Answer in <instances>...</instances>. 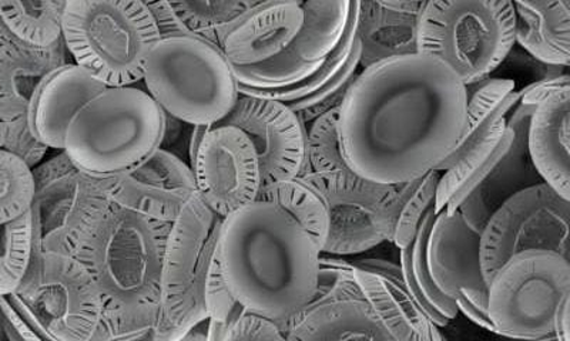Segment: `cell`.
Returning a JSON list of instances; mask_svg holds the SVG:
<instances>
[{
	"instance_id": "6da1fadb",
	"label": "cell",
	"mask_w": 570,
	"mask_h": 341,
	"mask_svg": "<svg viewBox=\"0 0 570 341\" xmlns=\"http://www.w3.org/2000/svg\"><path fill=\"white\" fill-rule=\"evenodd\" d=\"M465 109V86L441 60L420 53L386 60L361 70L341 103V151L365 180L405 184L451 154Z\"/></svg>"
},
{
	"instance_id": "7a4b0ae2",
	"label": "cell",
	"mask_w": 570,
	"mask_h": 341,
	"mask_svg": "<svg viewBox=\"0 0 570 341\" xmlns=\"http://www.w3.org/2000/svg\"><path fill=\"white\" fill-rule=\"evenodd\" d=\"M320 248L276 203L256 201L223 219L217 258L244 312L282 324L313 302Z\"/></svg>"
},
{
	"instance_id": "3957f363",
	"label": "cell",
	"mask_w": 570,
	"mask_h": 341,
	"mask_svg": "<svg viewBox=\"0 0 570 341\" xmlns=\"http://www.w3.org/2000/svg\"><path fill=\"white\" fill-rule=\"evenodd\" d=\"M171 223L153 221L111 202L75 258L88 268L104 299L94 341H173L163 319V258Z\"/></svg>"
},
{
	"instance_id": "277c9868",
	"label": "cell",
	"mask_w": 570,
	"mask_h": 341,
	"mask_svg": "<svg viewBox=\"0 0 570 341\" xmlns=\"http://www.w3.org/2000/svg\"><path fill=\"white\" fill-rule=\"evenodd\" d=\"M350 4V0L258 2L224 43L223 54L237 84L268 90L309 78L338 44Z\"/></svg>"
},
{
	"instance_id": "5b68a950",
	"label": "cell",
	"mask_w": 570,
	"mask_h": 341,
	"mask_svg": "<svg viewBox=\"0 0 570 341\" xmlns=\"http://www.w3.org/2000/svg\"><path fill=\"white\" fill-rule=\"evenodd\" d=\"M338 110L307 127V157L299 177L318 191L328 210V238L321 253L344 257L391 242L399 185L376 184L348 166L341 151Z\"/></svg>"
},
{
	"instance_id": "8992f818",
	"label": "cell",
	"mask_w": 570,
	"mask_h": 341,
	"mask_svg": "<svg viewBox=\"0 0 570 341\" xmlns=\"http://www.w3.org/2000/svg\"><path fill=\"white\" fill-rule=\"evenodd\" d=\"M167 116L146 90L107 88L71 120L63 151L100 180L134 170L165 141Z\"/></svg>"
},
{
	"instance_id": "52a82bcc",
	"label": "cell",
	"mask_w": 570,
	"mask_h": 341,
	"mask_svg": "<svg viewBox=\"0 0 570 341\" xmlns=\"http://www.w3.org/2000/svg\"><path fill=\"white\" fill-rule=\"evenodd\" d=\"M160 40L155 19L140 0H68L63 42L71 60L105 88L142 81L153 46Z\"/></svg>"
},
{
	"instance_id": "ba28073f",
	"label": "cell",
	"mask_w": 570,
	"mask_h": 341,
	"mask_svg": "<svg viewBox=\"0 0 570 341\" xmlns=\"http://www.w3.org/2000/svg\"><path fill=\"white\" fill-rule=\"evenodd\" d=\"M142 83L163 113L193 127L220 124L240 96L223 52L191 38L160 39L153 46Z\"/></svg>"
},
{
	"instance_id": "9c48e42d",
	"label": "cell",
	"mask_w": 570,
	"mask_h": 341,
	"mask_svg": "<svg viewBox=\"0 0 570 341\" xmlns=\"http://www.w3.org/2000/svg\"><path fill=\"white\" fill-rule=\"evenodd\" d=\"M515 46L509 0H431L422 9L419 53L432 56L468 88L490 79Z\"/></svg>"
},
{
	"instance_id": "30bf717a",
	"label": "cell",
	"mask_w": 570,
	"mask_h": 341,
	"mask_svg": "<svg viewBox=\"0 0 570 341\" xmlns=\"http://www.w3.org/2000/svg\"><path fill=\"white\" fill-rule=\"evenodd\" d=\"M568 302L570 259L553 252L515 254L488 283V319L493 333L508 339L551 338Z\"/></svg>"
},
{
	"instance_id": "8fae6325",
	"label": "cell",
	"mask_w": 570,
	"mask_h": 341,
	"mask_svg": "<svg viewBox=\"0 0 570 341\" xmlns=\"http://www.w3.org/2000/svg\"><path fill=\"white\" fill-rule=\"evenodd\" d=\"M10 302L53 341H94L104 299L88 268L71 254L33 253Z\"/></svg>"
},
{
	"instance_id": "7c38bea8",
	"label": "cell",
	"mask_w": 570,
	"mask_h": 341,
	"mask_svg": "<svg viewBox=\"0 0 570 341\" xmlns=\"http://www.w3.org/2000/svg\"><path fill=\"white\" fill-rule=\"evenodd\" d=\"M32 174L35 253L75 257L90 229L109 210V180L80 171L65 151L40 162Z\"/></svg>"
},
{
	"instance_id": "4fadbf2b",
	"label": "cell",
	"mask_w": 570,
	"mask_h": 341,
	"mask_svg": "<svg viewBox=\"0 0 570 341\" xmlns=\"http://www.w3.org/2000/svg\"><path fill=\"white\" fill-rule=\"evenodd\" d=\"M223 218L198 192L188 200L167 237L160 299L163 319L173 341L207 319L205 288L217 251Z\"/></svg>"
},
{
	"instance_id": "5bb4252c",
	"label": "cell",
	"mask_w": 570,
	"mask_h": 341,
	"mask_svg": "<svg viewBox=\"0 0 570 341\" xmlns=\"http://www.w3.org/2000/svg\"><path fill=\"white\" fill-rule=\"evenodd\" d=\"M335 300L365 303L383 320L395 341H448L412 299L400 264L394 262L361 259L351 263L320 257L317 289L309 304Z\"/></svg>"
},
{
	"instance_id": "9a60e30c",
	"label": "cell",
	"mask_w": 570,
	"mask_h": 341,
	"mask_svg": "<svg viewBox=\"0 0 570 341\" xmlns=\"http://www.w3.org/2000/svg\"><path fill=\"white\" fill-rule=\"evenodd\" d=\"M570 201L551 187L525 188L503 202L483 227L480 261L483 279L493 274L515 254L547 251L569 259Z\"/></svg>"
},
{
	"instance_id": "2e32d148",
	"label": "cell",
	"mask_w": 570,
	"mask_h": 341,
	"mask_svg": "<svg viewBox=\"0 0 570 341\" xmlns=\"http://www.w3.org/2000/svg\"><path fill=\"white\" fill-rule=\"evenodd\" d=\"M190 167L198 195L216 215L224 219L258 201L263 178L257 152L236 127H210Z\"/></svg>"
},
{
	"instance_id": "e0dca14e",
	"label": "cell",
	"mask_w": 570,
	"mask_h": 341,
	"mask_svg": "<svg viewBox=\"0 0 570 341\" xmlns=\"http://www.w3.org/2000/svg\"><path fill=\"white\" fill-rule=\"evenodd\" d=\"M481 233L460 212L438 213L428 242V264L436 288L456 304L458 312L493 333L488 319V283L480 261Z\"/></svg>"
},
{
	"instance_id": "ac0fdd59",
	"label": "cell",
	"mask_w": 570,
	"mask_h": 341,
	"mask_svg": "<svg viewBox=\"0 0 570 341\" xmlns=\"http://www.w3.org/2000/svg\"><path fill=\"white\" fill-rule=\"evenodd\" d=\"M217 126L236 127L252 141L263 188L302 174L307 157V126L287 104L240 94L230 114Z\"/></svg>"
},
{
	"instance_id": "d6986e66",
	"label": "cell",
	"mask_w": 570,
	"mask_h": 341,
	"mask_svg": "<svg viewBox=\"0 0 570 341\" xmlns=\"http://www.w3.org/2000/svg\"><path fill=\"white\" fill-rule=\"evenodd\" d=\"M110 200L153 221L173 223L197 192L191 167L166 149L109 180Z\"/></svg>"
},
{
	"instance_id": "ffe728a7",
	"label": "cell",
	"mask_w": 570,
	"mask_h": 341,
	"mask_svg": "<svg viewBox=\"0 0 570 341\" xmlns=\"http://www.w3.org/2000/svg\"><path fill=\"white\" fill-rule=\"evenodd\" d=\"M533 109L518 104L508 117L502 150L465 200L458 212L473 231L482 232L502 203L525 188L541 184V177L532 166L527 146L529 119Z\"/></svg>"
},
{
	"instance_id": "44dd1931",
	"label": "cell",
	"mask_w": 570,
	"mask_h": 341,
	"mask_svg": "<svg viewBox=\"0 0 570 341\" xmlns=\"http://www.w3.org/2000/svg\"><path fill=\"white\" fill-rule=\"evenodd\" d=\"M425 2H358V38L361 70L386 60L419 53V30Z\"/></svg>"
},
{
	"instance_id": "7402d4cb",
	"label": "cell",
	"mask_w": 570,
	"mask_h": 341,
	"mask_svg": "<svg viewBox=\"0 0 570 341\" xmlns=\"http://www.w3.org/2000/svg\"><path fill=\"white\" fill-rule=\"evenodd\" d=\"M106 88L88 71L70 63L56 71L35 96L28 124L36 140L46 149L63 151L71 120Z\"/></svg>"
},
{
	"instance_id": "603a6c76",
	"label": "cell",
	"mask_w": 570,
	"mask_h": 341,
	"mask_svg": "<svg viewBox=\"0 0 570 341\" xmlns=\"http://www.w3.org/2000/svg\"><path fill=\"white\" fill-rule=\"evenodd\" d=\"M73 63L63 40L38 49L7 38L0 48V121L28 119L30 106L45 81Z\"/></svg>"
},
{
	"instance_id": "cb8c5ba5",
	"label": "cell",
	"mask_w": 570,
	"mask_h": 341,
	"mask_svg": "<svg viewBox=\"0 0 570 341\" xmlns=\"http://www.w3.org/2000/svg\"><path fill=\"white\" fill-rule=\"evenodd\" d=\"M527 146L542 182L570 201V89L534 109L529 119Z\"/></svg>"
},
{
	"instance_id": "d4e9b609",
	"label": "cell",
	"mask_w": 570,
	"mask_h": 341,
	"mask_svg": "<svg viewBox=\"0 0 570 341\" xmlns=\"http://www.w3.org/2000/svg\"><path fill=\"white\" fill-rule=\"evenodd\" d=\"M277 325L287 341H395L373 310L353 300L309 304Z\"/></svg>"
},
{
	"instance_id": "484cf974",
	"label": "cell",
	"mask_w": 570,
	"mask_h": 341,
	"mask_svg": "<svg viewBox=\"0 0 570 341\" xmlns=\"http://www.w3.org/2000/svg\"><path fill=\"white\" fill-rule=\"evenodd\" d=\"M515 44L543 64L567 69L570 62V0L513 2Z\"/></svg>"
},
{
	"instance_id": "4316f807",
	"label": "cell",
	"mask_w": 570,
	"mask_h": 341,
	"mask_svg": "<svg viewBox=\"0 0 570 341\" xmlns=\"http://www.w3.org/2000/svg\"><path fill=\"white\" fill-rule=\"evenodd\" d=\"M466 89L465 123L451 154L436 167L444 172L463 152L482 140L499 119L508 117L519 104L515 81L511 79H485Z\"/></svg>"
},
{
	"instance_id": "83f0119b",
	"label": "cell",
	"mask_w": 570,
	"mask_h": 341,
	"mask_svg": "<svg viewBox=\"0 0 570 341\" xmlns=\"http://www.w3.org/2000/svg\"><path fill=\"white\" fill-rule=\"evenodd\" d=\"M435 218V211L428 213L414 239L409 245L400 249V269L412 299L426 318L442 329L460 312L456 304L436 288L428 264V242H430Z\"/></svg>"
},
{
	"instance_id": "f1b7e54d",
	"label": "cell",
	"mask_w": 570,
	"mask_h": 341,
	"mask_svg": "<svg viewBox=\"0 0 570 341\" xmlns=\"http://www.w3.org/2000/svg\"><path fill=\"white\" fill-rule=\"evenodd\" d=\"M258 4V0H170L178 38L202 40L223 52L228 34Z\"/></svg>"
},
{
	"instance_id": "f546056e",
	"label": "cell",
	"mask_w": 570,
	"mask_h": 341,
	"mask_svg": "<svg viewBox=\"0 0 570 341\" xmlns=\"http://www.w3.org/2000/svg\"><path fill=\"white\" fill-rule=\"evenodd\" d=\"M63 0H0L7 38L29 48H52L63 40Z\"/></svg>"
},
{
	"instance_id": "4dcf8cb0",
	"label": "cell",
	"mask_w": 570,
	"mask_h": 341,
	"mask_svg": "<svg viewBox=\"0 0 570 341\" xmlns=\"http://www.w3.org/2000/svg\"><path fill=\"white\" fill-rule=\"evenodd\" d=\"M258 201L276 203L312 235L323 251L330 231V215L323 198L315 188L297 177L264 187Z\"/></svg>"
},
{
	"instance_id": "1f68e13d",
	"label": "cell",
	"mask_w": 570,
	"mask_h": 341,
	"mask_svg": "<svg viewBox=\"0 0 570 341\" xmlns=\"http://www.w3.org/2000/svg\"><path fill=\"white\" fill-rule=\"evenodd\" d=\"M356 22H358V2L354 0L350 4L347 24H345L344 33L341 36L338 44L335 46L333 52L325 59V62L309 78L299 81V83L285 86V88L279 89L257 90L238 86V93L292 104L294 101L302 100L304 97L327 88L338 78L351 53H353L356 42H358V38H356Z\"/></svg>"
},
{
	"instance_id": "d6a6232c",
	"label": "cell",
	"mask_w": 570,
	"mask_h": 341,
	"mask_svg": "<svg viewBox=\"0 0 570 341\" xmlns=\"http://www.w3.org/2000/svg\"><path fill=\"white\" fill-rule=\"evenodd\" d=\"M35 253L30 210L0 225V297L17 292Z\"/></svg>"
},
{
	"instance_id": "836d02e7",
	"label": "cell",
	"mask_w": 570,
	"mask_h": 341,
	"mask_svg": "<svg viewBox=\"0 0 570 341\" xmlns=\"http://www.w3.org/2000/svg\"><path fill=\"white\" fill-rule=\"evenodd\" d=\"M441 172L431 171L399 185V208L391 243L405 248L414 239L428 213L435 211L436 185Z\"/></svg>"
},
{
	"instance_id": "e575fe53",
	"label": "cell",
	"mask_w": 570,
	"mask_h": 341,
	"mask_svg": "<svg viewBox=\"0 0 570 341\" xmlns=\"http://www.w3.org/2000/svg\"><path fill=\"white\" fill-rule=\"evenodd\" d=\"M35 181L27 162L0 150V225L14 221L32 207Z\"/></svg>"
},
{
	"instance_id": "d590c367",
	"label": "cell",
	"mask_w": 570,
	"mask_h": 341,
	"mask_svg": "<svg viewBox=\"0 0 570 341\" xmlns=\"http://www.w3.org/2000/svg\"><path fill=\"white\" fill-rule=\"evenodd\" d=\"M360 43L356 42L353 53H351L347 63L341 71L337 79L327 88L317 91V93L304 97V99L287 104L289 109L298 116L305 126L314 123L320 117L330 113L331 110L340 109L345 96H347L351 84L354 83L356 76L360 74Z\"/></svg>"
},
{
	"instance_id": "8d00e7d4",
	"label": "cell",
	"mask_w": 570,
	"mask_h": 341,
	"mask_svg": "<svg viewBox=\"0 0 570 341\" xmlns=\"http://www.w3.org/2000/svg\"><path fill=\"white\" fill-rule=\"evenodd\" d=\"M0 150L22 158L30 170L43 161L48 149L35 139L28 120L0 121Z\"/></svg>"
},
{
	"instance_id": "74e56055",
	"label": "cell",
	"mask_w": 570,
	"mask_h": 341,
	"mask_svg": "<svg viewBox=\"0 0 570 341\" xmlns=\"http://www.w3.org/2000/svg\"><path fill=\"white\" fill-rule=\"evenodd\" d=\"M0 328L8 341H53L27 314L20 312L8 297H0Z\"/></svg>"
},
{
	"instance_id": "f35d334b",
	"label": "cell",
	"mask_w": 570,
	"mask_h": 341,
	"mask_svg": "<svg viewBox=\"0 0 570 341\" xmlns=\"http://www.w3.org/2000/svg\"><path fill=\"white\" fill-rule=\"evenodd\" d=\"M223 341H287L276 323L258 315L244 313L228 329Z\"/></svg>"
},
{
	"instance_id": "ab89813d",
	"label": "cell",
	"mask_w": 570,
	"mask_h": 341,
	"mask_svg": "<svg viewBox=\"0 0 570 341\" xmlns=\"http://www.w3.org/2000/svg\"><path fill=\"white\" fill-rule=\"evenodd\" d=\"M570 89V78L568 74L558 76V78L539 80L537 83L527 86L525 89L519 90V104L537 109L543 101L551 99L554 94Z\"/></svg>"
},
{
	"instance_id": "60d3db41",
	"label": "cell",
	"mask_w": 570,
	"mask_h": 341,
	"mask_svg": "<svg viewBox=\"0 0 570 341\" xmlns=\"http://www.w3.org/2000/svg\"><path fill=\"white\" fill-rule=\"evenodd\" d=\"M569 309L570 302L564 304L561 313L558 315L557 328H554V338L558 341H569Z\"/></svg>"
},
{
	"instance_id": "b9f144b4",
	"label": "cell",
	"mask_w": 570,
	"mask_h": 341,
	"mask_svg": "<svg viewBox=\"0 0 570 341\" xmlns=\"http://www.w3.org/2000/svg\"><path fill=\"white\" fill-rule=\"evenodd\" d=\"M177 341H208V319L193 325V328Z\"/></svg>"
},
{
	"instance_id": "7bdbcfd3",
	"label": "cell",
	"mask_w": 570,
	"mask_h": 341,
	"mask_svg": "<svg viewBox=\"0 0 570 341\" xmlns=\"http://www.w3.org/2000/svg\"><path fill=\"white\" fill-rule=\"evenodd\" d=\"M4 40H7V34H4L2 24H0V48H2V44L4 43Z\"/></svg>"
},
{
	"instance_id": "ee69618b",
	"label": "cell",
	"mask_w": 570,
	"mask_h": 341,
	"mask_svg": "<svg viewBox=\"0 0 570 341\" xmlns=\"http://www.w3.org/2000/svg\"><path fill=\"white\" fill-rule=\"evenodd\" d=\"M533 341H558V339L554 338V335H551V338H543V339L533 340Z\"/></svg>"
},
{
	"instance_id": "f6af8a7d",
	"label": "cell",
	"mask_w": 570,
	"mask_h": 341,
	"mask_svg": "<svg viewBox=\"0 0 570 341\" xmlns=\"http://www.w3.org/2000/svg\"><path fill=\"white\" fill-rule=\"evenodd\" d=\"M0 333H2V328H0Z\"/></svg>"
}]
</instances>
